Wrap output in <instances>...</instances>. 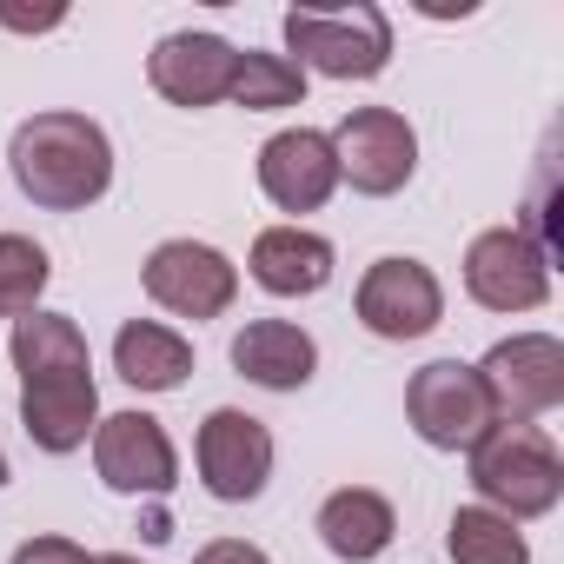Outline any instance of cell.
<instances>
[{
    "label": "cell",
    "mask_w": 564,
    "mask_h": 564,
    "mask_svg": "<svg viewBox=\"0 0 564 564\" xmlns=\"http://www.w3.org/2000/svg\"><path fill=\"white\" fill-rule=\"evenodd\" d=\"M14 372H21V425L41 452L67 458L94 438L100 425V386H94V352L87 333L67 313H28L14 319Z\"/></svg>",
    "instance_id": "obj_1"
},
{
    "label": "cell",
    "mask_w": 564,
    "mask_h": 564,
    "mask_svg": "<svg viewBox=\"0 0 564 564\" xmlns=\"http://www.w3.org/2000/svg\"><path fill=\"white\" fill-rule=\"evenodd\" d=\"M8 166L41 213H87L113 186V140L87 113H34L8 140Z\"/></svg>",
    "instance_id": "obj_2"
},
{
    "label": "cell",
    "mask_w": 564,
    "mask_h": 564,
    "mask_svg": "<svg viewBox=\"0 0 564 564\" xmlns=\"http://www.w3.org/2000/svg\"><path fill=\"white\" fill-rule=\"evenodd\" d=\"M465 458H471L478 505L498 511V518H511V524L544 518L564 498V458H557V445L538 425H491Z\"/></svg>",
    "instance_id": "obj_3"
},
{
    "label": "cell",
    "mask_w": 564,
    "mask_h": 564,
    "mask_svg": "<svg viewBox=\"0 0 564 564\" xmlns=\"http://www.w3.org/2000/svg\"><path fill=\"white\" fill-rule=\"evenodd\" d=\"M286 47L300 54V67H313L326 80H379L392 61V21L372 0H352V8H293Z\"/></svg>",
    "instance_id": "obj_4"
},
{
    "label": "cell",
    "mask_w": 564,
    "mask_h": 564,
    "mask_svg": "<svg viewBox=\"0 0 564 564\" xmlns=\"http://www.w3.org/2000/svg\"><path fill=\"white\" fill-rule=\"evenodd\" d=\"M471 372H478L498 425H538L544 412L564 405V346L551 333H511Z\"/></svg>",
    "instance_id": "obj_5"
},
{
    "label": "cell",
    "mask_w": 564,
    "mask_h": 564,
    "mask_svg": "<svg viewBox=\"0 0 564 564\" xmlns=\"http://www.w3.org/2000/svg\"><path fill=\"white\" fill-rule=\"evenodd\" d=\"M326 140H333L339 180H346L352 193H366V199H392V193H405L412 173H419V133H412V120L392 113V107H352Z\"/></svg>",
    "instance_id": "obj_6"
},
{
    "label": "cell",
    "mask_w": 564,
    "mask_h": 564,
    "mask_svg": "<svg viewBox=\"0 0 564 564\" xmlns=\"http://www.w3.org/2000/svg\"><path fill=\"white\" fill-rule=\"evenodd\" d=\"M140 286L160 313L199 326V319H219L239 300V265L206 239H160L140 265Z\"/></svg>",
    "instance_id": "obj_7"
},
{
    "label": "cell",
    "mask_w": 564,
    "mask_h": 564,
    "mask_svg": "<svg viewBox=\"0 0 564 564\" xmlns=\"http://www.w3.org/2000/svg\"><path fill=\"white\" fill-rule=\"evenodd\" d=\"M405 419L412 432L432 445V452H471L498 419H491V399L478 386V372L465 359H432L412 372L405 386Z\"/></svg>",
    "instance_id": "obj_8"
},
{
    "label": "cell",
    "mask_w": 564,
    "mask_h": 564,
    "mask_svg": "<svg viewBox=\"0 0 564 564\" xmlns=\"http://www.w3.org/2000/svg\"><path fill=\"white\" fill-rule=\"evenodd\" d=\"M465 293L485 313H538L551 300V259L524 226H491L465 246Z\"/></svg>",
    "instance_id": "obj_9"
},
{
    "label": "cell",
    "mask_w": 564,
    "mask_h": 564,
    "mask_svg": "<svg viewBox=\"0 0 564 564\" xmlns=\"http://www.w3.org/2000/svg\"><path fill=\"white\" fill-rule=\"evenodd\" d=\"M352 306H359V326L372 339L405 346V339H425L445 319V286H438V272L425 259H399L392 252V259H372L366 265Z\"/></svg>",
    "instance_id": "obj_10"
},
{
    "label": "cell",
    "mask_w": 564,
    "mask_h": 564,
    "mask_svg": "<svg viewBox=\"0 0 564 564\" xmlns=\"http://www.w3.org/2000/svg\"><path fill=\"white\" fill-rule=\"evenodd\" d=\"M193 465H199L206 498H219V505H252V498L265 491V478H272V432H265L252 412L219 405V412H206V425H199Z\"/></svg>",
    "instance_id": "obj_11"
},
{
    "label": "cell",
    "mask_w": 564,
    "mask_h": 564,
    "mask_svg": "<svg viewBox=\"0 0 564 564\" xmlns=\"http://www.w3.org/2000/svg\"><path fill=\"white\" fill-rule=\"evenodd\" d=\"M94 465H100V485L120 491V498H160L173 491L180 478V458H173V438L153 412H113L94 425Z\"/></svg>",
    "instance_id": "obj_12"
},
{
    "label": "cell",
    "mask_w": 564,
    "mask_h": 564,
    "mask_svg": "<svg viewBox=\"0 0 564 564\" xmlns=\"http://www.w3.org/2000/svg\"><path fill=\"white\" fill-rule=\"evenodd\" d=\"M259 186L279 213H319L339 186V160L333 140L319 127H286L259 147Z\"/></svg>",
    "instance_id": "obj_13"
},
{
    "label": "cell",
    "mask_w": 564,
    "mask_h": 564,
    "mask_svg": "<svg viewBox=\"0 0 564 564\" xmlns=\"http://www.w3.org/2000/svg\"><path fill=\"white\" fill-rule=\"evenodd\" d=\"M232 74H239V47L219 41V34H193V28L166 34L147 54V80L173 107H219L232 94Z\"/></svg>",
    "instance_id": "obj_14"
},
{
    "label": "cell",
    "mask_w": 564,
    "mask_h": 564,
    "mask_svg": "<svg viewBox=\"0 0 564 564\" xmlns=\"http://www.w3.org/2000/svg\"><path fill=\"white\" fill-rule=\"evenodd\" d=\"M246 265H252V286L259 293H272V300H313V293L333 286V265L339 259H333V239H319L306 226H265L252 239Z\"/></svg>",
    "instance_id": "obj_15"
},
{
    "label": "cell",
    "mask_w": 564,
    "mask_h": 564,
    "mask_svg": "<svg viewBox=\"0 0 564 564\" xmlns=\"http://www.w3.org/2000/svg\"><path fill=\"white\" fill-rule=\"evenodd\" d=\"M232 372L265 386V392H300L319 372V346L293 319H246L232 333Z\"/></svg>",
    "instance_id": "obj_16"
},
{
    "label": "cell",
    "mask_w": 564,
    "mask_h": 564,
    "mask_svg": "<svg viewBox=\"0 0 564 564\" xmlns=\"http://www.w3.org/2000/svg\"><path fill=\"white\" fill-rule=\"evenodd\" d=\"M392 531H399V511H392V498H379L372 485H346V491H333V498L319 505V544H326L333 557H346V564L379 557V551L392 544Z\"/></svg>",
    "instance_id": "obj_17"
},
{
    "label": "cell",
    "mask_w": 564,
    "mask_h": 564,
    "mask_svg": "<svg viewBox=\"0 0 564 564\" xmlns=\"http://www.w3.org/2000/svg\"><path fill=\"white\" fill-rule=\"evenodd\" d=\"M113 372L133 392H173L193 372V346L173 326H160V319H127L113 333Z\"/></svg>",
    "instance_id": "obj_18"
},
{
    "label": "cell",
    "mask_w": 564,
    "mask_h": 564,
    "mask_svg": "<svg viewBox=\"0 0 564 564\" xmlns=\"http://www.w3.org/2000/svg\"><path fill=\"white\" fill-rule=\"evenodd\" d=\"M445 551L452 564H531V544L511 518L485 511V505H458L445 524Z\"/></svg>",
    "instance_id": "obj_19"
},
{
    "label": "cell",
    "mask_w": 564,
    "mask_h": 564,
    "mask_svg": "<svg viewBox=\"0 0 564 564\" xmlns=\"http://www.w3.org/2000/svg\"><path fill=\"white\" fill-rule=\"evenodd\" d=\"M232 107L246 113H279V107H300L306 100V67L286 61V54H239V74H232Z\"/></svg>",
    "instance_id": "obj_20"
},
{
    "label": "cell",
    "mask_w": 564,
    "mask_h": 564,
    "mask_svg": "<svg viewBox=\"0 0 564 564\" xmlns=\"http://www.w3.org/2000/svg\"><path fill=\"white\" fill-rule=\"evenodd\" d=\"M47 279H54V265H47V252L28 232H0V319L41 313Z\"/></svg>",
    "instance_id": "obj_21"
},
{
    "label": "cell",
    "mask_w": 564,
    "mask_h": 564,
    "mask_svg": "<svg viewBox=\"0 0 564 564\" xmlns=\"http://www.w3.org/2000/svg\"><path fill=\"white\" fill-rule=\"evenodd\" d=\"M8 564H87V551L74 538H28Z\"/></svg>",
    "instance_id": "obj_22"
},
{
    "label": "cell",
    "mask_w": 564,
    "mask_h": 564,
    "mask_svg": "<svg viewBox=\"0 0 564 564\" xmlns=\"http://www.w3.org/2000/svg\"><path fill=\"white\" fill-rule=\"evenodd\" d=\"M193 564H272V557L259 544H246V538H213V544L193 551Z\"/></svg>",
    "instance_id": "obj_23"
},
{
    "label": "cell",
    "mask_w": 564,
    "mask_h": 564,
    "mask_svg": "<svg viewBox=\"0 0 564 564\" xmlns=\"http://www.w3.org/2000/svg\"><path fill=\"white\" fill-rule=\"evenodd\" d=\"M67 21V8H41V14H21V8H8L0 0V28H14V34H47V28H61Z\"/></svg>",
    "instance_id": "obj_24"
},
{
    "label": "cell",
    "mask_w": 564,
    "mask_h": 564,
    "mask_svg": "<svg viewBox=\"0 0 564 564\" xmlns=\"http://www.w3.org/2000/svg\"><path fill=\"white\" fill-rule=\"evenodd\" d=\"M87 564H140V557H127V551H100V557H87Z\"/></svg>",
    "instance_id": "obj_25"
},
{
    "label": "cell",
    "mask_w": 564,
    "mask_h": 564,
    "mask_svg": "<svg viewBox=\"0 0 564 564\" xmlns=\"http://www.w3.org/2000/svg\"><path fill=\"white\" fill-rule=\"evenodd\" d=\"M0 485H8V452H0Z\"/></svg>",
    "instance_id": "obj_26"
}]
</instances>
